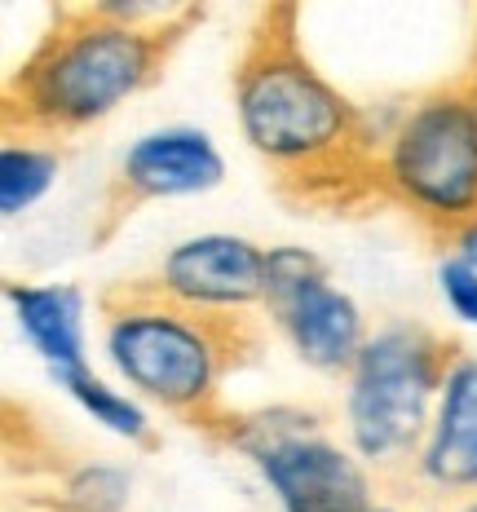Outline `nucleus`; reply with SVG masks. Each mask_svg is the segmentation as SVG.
Instances as JSON below:
<instances>
[{
    "label": "nucleus",
    "mask_w": 477,
    "mask_h": 512,
    "mask_svg": "<svg viewBox=\"0 0 477 512\" xmlns=\"http://www.w3.org/2000/svg\"><path fill=\"white\" fill-rule=\"evenodd\" d=\"M455 349H460L455 340L416 318L371 327L363 354L345 376L341 398L345 442L371 473H398V468L411 473L429 437Z\"/></svg>",
    "instance_id": "5"
},
{
    "label": "nucleus",
    "mask_w": 477,
    "mask_h": 512,
    "mask_svg": "<svg viewBox=\"0 0 477 512\" xmlns=\"http://www.w3.org/2000/svg\"><path fill=\"white\" fill-rule=\"evenodd\" d=\"M460 80H464V89H469V98H473V106H477V67H469Z\"/></svg>",
    "instance_id": "17"
},
{
    "label": "nucleus",
    "mask_w": 477,
    "mask_h": 512,
    "mask_svg": "<svg viewBox=\"0 0 477 512\" xmlns=\"http://www.w3.org/2000/svg\"><path fill=\"white\" fill-rule=\"evenodd\" d=\"M296 23V5H270L248 27L230 84L239 137L292 204L323 212L380 204V128L314 67Z\"/></svg>",
    "instance_id": "1"
},
{
    "label": "nucleus",
    "mask_w": 477,
    "mask_h": 512,
    "mask_svg": "<svg viewBox=\"0 0 477 512\" xmlns=\"http://www.w3.org/2000/svg\"><path fill=\"white\" fill-rule=\"evenodd\" d=\"M438 292L447 301L451 318H460L464 327H477V270L455 256H442L438 261Z\"/></svg>",
    "instance_id": "15"
},
{
    "label": "nucleus",
    "mask_w": 477,
    "mask_h": 512,
    "mask_svg": "<svg viewBox=\"0 0 477 512\" xmlns=\"http://www.w3.org/2000/svg\"><path fill=\"white\" fill-rule=\"evenodd\" d=\"M261 314L288 340L292 354L318 376L345 380L371 336L363 305L327 274V265L310 248H296V243L265 248Z\"/></svg>",
    "instance_id": "7"
},
{
    "label": "nucleus",
    "mask_w": 477,
    "mask_h": 512,
    "mask_svg": "<svg viewBox=\"0 0 477 512\" xmlns=\"http://www.w3.org/2000/svg\"><path fill=\"white\" fill-rule=\"evenodd\" d=\"M53 384H58V389L67 393V398L76 402L102 433L120 437V442L137 446V451H151V446L159 442L151 407H146L142 398H133L129 389H120V384L102 380L98 371L84 367V371H71V376H58Z\"/></svg>",
    "instance_id": "12"
},
{
    "label": "nucleus",
    "mask_w": 477,
    "mask_h": 512,
    "mask_svg": "<svg viewBox=\"0 0 477 512\" xmlns=\"http://www.w3.org/2000/svg\"><path fill=\"white\" fill-rule=\"evenodd\" d=\"M363 512H402V508H394V504H380V499H376V504H367Z\"/></svg>",
    "instance_id": "19"
},
{
    "label": "nucleus",
    "mask_w": 477,
    "mask_h": 512,
    "mask_svg": "<svg viewBox=\"0 0 477 512\" xmlns=\"http://www.w3.org/2000/svg\"><path fill=\"white\" fill-rule=\"evenodd\" d=\"M62 151L53 142L36 137H5L0 146V217L18 221L36 204H45L49 190L58 186Z\"/></svg>",
    "instance_id": "13"
},
{
    "label": "nucleus",
    "mask_w": 477,
    "mask_h": 512,
    "mask_svg": "<svg viewBox=\"0 0 477 512\" xmlns=\"http://www.w3.org/2000/svg\"><path fill=\"white\" fill-rule=\"evenodd\" d=\"M380 204L407 212L433 243L477 221V106L464 80L411 98L380 128L376 146Z\"/></svg>",
    "instance_id": "4"
},
{
    "label": "nucleus",
    "mask_w": 477,
    "mask_h": 512,
    "mask_svg": "<svg viewBox=\"0 0 477 512\" xmlns=\"http://www.w3.org/2000/svg\"><path fill=\"white\" fill-rule=\"evenodd\" d=\"M199 18L204 9L195 5H182L168 23H124L111 0L58 9L45 36L5 80V137L58 146L111 120L164 76L173 49Z\"/></svg>",
    "instance_id": "2"
},
{
    "label": "nucleus",
    "mask_w": 477,
    "mask_h": 512,
    "mask_svg": "<svg viewBox=\"0 0 477 512\" xmlns=\"http://www.w3.org/2000/svg\"><path fill=\"white\" fill-rule=\"evenodd\" d=\"M168 301L199 314L248 318L265 301V248L248 234L204 230L186 234L142 274Z\"/></svg>",
    "instance_id": "9"
},
{
    "label": "nucleus",
    "mask_w": 477,
    "mask_h": 512,
    "mask_svg": "<svg viewBox=\"0 0 477 512\" xmlns=\"http://www.w3.org/2000/svg\"><path fill=\"white\" fill-rule=\"evenodd\" d=\"M226 181V155L212 142L208 128L195 124H159L137 133L124 146L120 164L102 195V234H111L124 217L164 199L212 195Z\"/></svg>",
    "instance_id": "8"
},
{
    "label": "nucleus",
    "mask_w": 477,
    "mask_h": 512,
    "mask_svg": "<svg viewBox=\"0 0 477 512\" xmlns=\"http://www.w3.org/2000/svg\"><path fill=\"white\" fill-rule=\"evenodd\" d=\"M5 309L23 345L49 367V376H71L89 367V296L76 283H5Z\"/></svg>",
    "instance_id": "11"
},
{
    "label": "nucleus",
    "mask_w": 477,
    "mask_h": 512,
    "mask_svg": "<svg viewBox=\"0 0 477 512\" xmlns=\"http://www.w3.org/2000/svg\"><path fill=\"white\" fill-rule=\"evenodd\" d=\"M411 477L433 495H477V354L455 349Z\"/></svg>",
    "instance_id": "10"
},
{
    "label": "nucleus",
    "mask_w": 477,
    "mask_h": 512,
    "mask_svg": "<svg viewBox=\"0 0 477 512\" xmlns=\"http://www.w3.org/2000/svg\"><path fill=\"white\" fill-rule=\"evenodd\" d=\"M98 314L102 354L124 389L199 433L230 411L221 389L261 345L252 318L199 314L159 296L146 279L106 287Z\"/></svg>",
    "instance_id": "3"
},
{
    "label": "nucleus",
    "mask_w": 477,
    "mask_h": 512,
    "mask_svg": "<svg viewBox=\"0 0 477 512\" xmlns=\"http://www.w3.org/2000/svg\"><path fill=\"white\" fill-rule=\"evenodd\" d=\"M447 256H455V261H464V265H473V270H477V221H473V226H464L460 234H451Z\"/></svg>",
    "instance_id": "16"
},
{
    "label": "nucleus",
    "mask_w": 477,
    "mask_h": 512,
    "mask_svg": "<svg viewBox=\"0 0 477 512\" xmlns=\"http://www.w3.org/2000/svg\"><path fill=\"white\" fill-rule=\"evenodd\" d=\"M451 512H477V495H469V499H455V508Z\"/></svg>",
    "instance_id": "18"
},
{
    "label": "nucleus",
    "mask_w": 477,
    "mask_h": 512,
    "mask_svg": "<svg viewBox=\"0 0 477 512\" xmlns=\"http://www.w3.org/2000/svg\"><path fill=\"white\" fill-rule=\"evenodd\" d=\"M133 473L111 460H80L58 473V512H129Z\"/></svg>",
    "instance_id": "14"
},
{
    "label": "nucleus",
    "mask_w": 477,
    "mask_h": 512,
    "mask_svg": "<svg viewBox=\"0 0 477 512\" xmlns=\"http://www.w3.org/2000/svg\"><path fill=\"white\" fill-rule=\"evenodd\" d=\"M208 437L257 468L261 486L283 512H363L376 504L371 468L358 460L345 437L327 433L318 411H226Z\"/></svg>",
    "instance_id": "6"
},
{
    "label": "nucleus",
    "mask_w": 477,
    "mask_h": 512,
    "mask_svg": "<svg viewBox=\"0 0 477 512\" xmlns=\"http://www.w3.org/2000/svg\"><path fill=\"white\" fill-rule=\"evenodd\" d=\"M469 67H477V36H473V58H469Z\"/></svg>",
    "instance_id": "20"
}]
</instances>
